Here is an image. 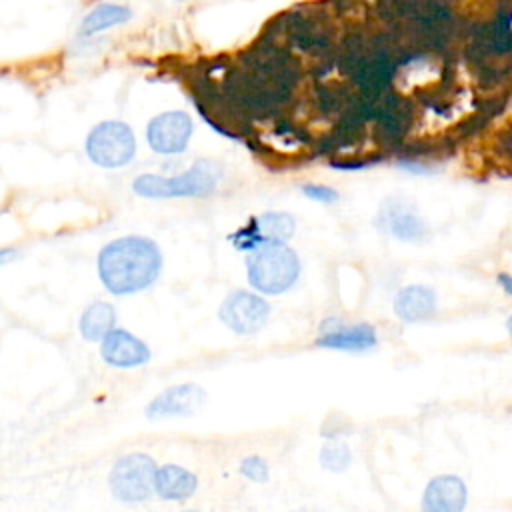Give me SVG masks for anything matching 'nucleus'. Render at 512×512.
<instances>
[{"mask_svg":"<svg viewBox=\"0 0 512 512\" xmlns=\"http://www.w3.org/2000/svg\"><path fill=\"white\" fill-rule=\"evenodd\" d=\"M162 264V250L152 238L128 234L100 248L96 270L112 296H130L150 288L160 278Z\"/></svg>","mask_w":512,"mask_h":512,"instance_id":"1","label":"nucleus"},{"mask_svg":"<svg viewBox=\"0 0 512 512\" xmlns=\"http://www.w3.org/2000/svg\"><path fill=\"white\" fill-rule=\"evenodd\" d=\"M302 264L288 242L264 244L246 256L248 284L262 294L276 296L288 292L300 278Z\"/></svg>","mask_w":512,"mask_h":512,"instance_id":"2","label":"nucleus"},{"mask_svg":"<svg viewBox=\"0 0 512 512\" xmlns=\"http://www.w3.org/2000/svg\"><path fill=\"white\" fill-rule=\"evenodd\" d=\"M218 186V170L208 160H196L178 176L140 174L132 180V192L140 198H206Z\"/></svg>","mask_w":512,"mask_h":512,"instance_id":"3","label":"nucleus"},{"mask_svg":"<svg viewBox=\"0 0 512 512\" xmlns=\"http://www.w3.org/2000/svg\"><path fill=\"white\" fill-rule=\"evenodd\" d=\"M158 466L152 456L134 452L120 456L108 474L112 496L122 504H140L156 494Z\"/></svg>","mask_w":512,"mask_h":512,"instance_id":"4","label":"nucleus"},{"mask_svg":"<svg viewBox=\"0 0 512 512\" xmlns=\"http://www.w3.org/2000/svg\"><path fill=\"white\" fill-rule=\"evenodd\" d=\"M86 154L100 168H122L136 156V136L122 120H102L86 136Z\"/></svg>","mask_w":512,"mask_h":512,"instance_id":"5","label":"nucleus"},{"mask_svg":"<svg viewBox=\"0 0 512 512\" xmlns=\"http://www.w3.org/2000/svg\"><path fill=\"white\" fill-rule=\"evenodd\" d=\"M270 312L268 300L248 290L230 292L218 306L220 322L238 336H250L264 328Z\"/></svg>","mask_w":512,"mask_h":512,"instance_id":"6","label":"nucleus"},{"mask_svg":"<svg viewBox=\"0 0 512 512\" xmlns=\"http://www.w3.org/2000/svg\"><path fill=\"white\" fill-rule=\"evenodd\" d=\"M296 232V220L288 212H264L252 216L244 226L230 234V242L244 252H252L264 244L288 242Z\"/></svg>","mask_w":512,"mask_h":512,"instance_id":"7","label":"nucleus"},{"mask_svg":"<svg viewBox=\"0 0 512 512\" xmlns=\"http://www.w3.org/2000/svg\"><path fill=\"white\" fill-rule=\"evenodd\" d=\"M194 134L192 118L182 110H166L156 114L146 126V142L152 152L174 156L188 148Z\"/></svg>","mask_w":512,"mask_h":512,"instance_id":"8","label":"nucleus"},{"mask_svg":"<svg viewBox=\"0 0 512 512\" xmlns=\"http://www.w3.org/2000/svg\"><path fill=\"white\" fill-rule=\"evenodd\" d=\"M206 402V390L194 382L174 384L156 394L148 406L146 416L150 420L162 418H182L196 414Z\"/></svg>","mask_w":512,"mask_h":512,"instance_id":"9","label":"nucleus"},{"mask_svg":"<svg viewBox=\"0 0 512 512\" xmlns=\"http://www.w3.org/2000/svg\"><path fill=\"white\" fill-rule=\"evenodd\" d=\"M376 222L380 230L404 242L420 240L426 234V224L422 216L416 212V208L410 202L402 198H388L380 206Z\"/></svg>","mask_w":512,"mask_h":512,"instance_id":"10","label":"nucleus"},{"mask_svg":"<svg viewBox=\"0 0 512 512\" xmlns=\"http://www.w3.org/2000/svg\"><path fill=\"white\" fill-rule=\"evenodd\" d=\"M100 356L114 368H136L152 358V352L144 340L124 328H114L100 342Z\"/></svg>","mask_w":512,"mask_h":512,"instance_id":"11","label":"nucleus"},{"mask_svg":"<svg viewBox=\"0 0 512 512\" xmlns=\"http://www.w3.org/2000/svg\"><path fill=\"white\" fill-rule=\"evenodd\" d=\"M330 328L322 324V332L316 338V346L342 350V352H366L376 346L378 336L372 324H342L330 320Z\"/></svg>","mask_w":512,"mask_h":512,"instance_id":"12","label":"nucleus"},{"mask_svg":"<svg viewBox=\"0 0 512 512\" xmlns=\"http://www.w3.org/2000/svg\"><path fill=\"white\" fill-rule=\"evenodd\" d=\"M468 500L466 484L454 474L434 476L422 494V512H464Z\"/></svg>","mask_w":512,"mask_h":512,"instance_id":"13","label":"nucleus"},{"mask_svg":"<svg viewBox=\"0 0 512 512\" xmlns=\"http://www.w3.org/2000/svg\"><path fill=\"white\" fill-rule=\"evenodd\" d=\"M392 308L404 322H422L436 314L438 298L430 286L408 284L396 292Z\"/></svg>","mask_w":512,"mask_h":512,"instance_id":"14","label":"nucleus"},{"mask_svg":"<svg viewBox=\"0 0 512 512\" xmlns=\"http://www.w3.org/2000/svg\"><path fill=\"white\" fill-rule=\"evenodd\" d=\"M198 488V476L184 466L164 464L158 466L156 474V494L162 500L182 502L190 498Z\"/></svg>","mask_w":512,"mask_h":512,"instance_id":"15","label":"nucleus"},{"mask_svg":"<svg viewBox=\"0 0 512 512\" xmlns=\"http://www.w3.org/2000/svg\"><path fill=\"white\" fill-rule=\"evenodd\" d=\"M116 328V310L104 300H96L84 308L78 318V332L88 342H102Z\"/></svg>","mask_w":512,"mask_h":512,"instance_id":"16","label":"nucleus"},{"mask_svg":"<svg viewBox=\"0 0 512 512\" xmlns=\"http://www.w3.org/2000/svg\"><path fill=\"white\" fill-rule=\"evenodd\" d=\"M132 18V10L128 6L122 4H114V2H102L98 6H94L80 22L78 26V34L82 38L88 36H96L102 30L120 26L124 22H128Z\"/></svg>","mask_w":512,"mask_h":512,"instance_id":"17","label":"nucleus"},{"mask_svg":"<svg viewBox=\"0 0 512 512\" xmlns=\"http://www.w3.org/2000/svg\"><path fill=\"white\" fill-rule=\"evenodd\" d=\"M354 92L356 90L352 86H346L342 82H328L324 78V80H314L312 96H314V104H316L318 114L338 118L346 110V106L350 104Z\"/></svg>","mask_w":512,"mask_h":512,"instance_id":"18","label":"nucleus"},{"mask_svg":"<svg viewBox=\"0 0 512 512\" xmlns=\"http://www.w3.org/2000/svg\"><path fill=\"white\" fill-rule=\"evenodd\" d=\"M318 462L324 470L340 474L344 470H348V466L352 464V450L350 446L340 440V438H332L326 440L318 452Z\"/></svg>","mask_w":512,"mask_h":512,"instance_id":"19","label":"nucleus"},{"mask_svg":"<svg viewBox=\"0 0 512 512\" xmlns=\"http://www.w3.org/2000/svg\"><path fill=\"white\" fill-rule=\"evenodd\" d=\"M238 470L244 478H248L252 482H266L270 478L268 462L262 456H256V454H250V456L242 458Z\"/></svg>","mask_w":512,"mask_h":512,"instance_id":"20","label":"nucleus"},{"mask_svg":"<svg viewBox=\"0 0 512 512\" xmlns=\"http://www.w3.org/2000/svg\"><path fill=\"white\" fill-rule=\"evenodd\" d=\"M302 194L314 202H322V204H332L338 200V192L326 184H304L302 186Z\"/></svg>","mask_w":512,"mask_h":512,"instance_id":"21","label":"nucleus"},{"mask_svg":"<svg viewBox=\"0 0 512 512\" xmlns=\"http://www.w3.org/2000/svg\"><path fill=\"white\" fill-rule=\"evenodd\" d=\"M382 156L380 154H372V156H366V158H334L330 162L332 168H338V170H362V168H368L372 164H376Z\"/></svg>","mask_w":512,"mask_h":512,"instance_id":"22","label":"nucleus"},{"mask_svg":"<svg viewBox=\"0 0 512 512\" xmlns=\"http://www.w3.org/2000/svg\"><path fill=\"white\" fill-rule=\"evenodd\" d=\"M498 282H500V286H502L508 294H512V276L500 274V276H498Z\"/></svg>","mask_w":512,"mask_h":512,"instance_id":"23","label":"nucleus"},{"mask_svg":"<svg viewBox=\"0 0 512 512\" xmlns=\"http://www.w3.org/2000/svg\"><path fill=\"white\" fill-rule=\"evenodd\" d=\"M332 4H334V8L338 10V12H344L346 8H350L352 4H354V0H330Z\"/></svg>","mask_w":512,"mask_h":512,"instance_id":"24","label":"nucleus"},{"mask_svg":"<svg viewBox=\"0 0 512 512\" xmlns=\"http://www.w3.org/2000/svg\"><path fill=\"white\" fill-rule=\"evenodd\" d=\"M508 332H510V334H512V316H510V318H508Z\"/></svg>","mask_w":512,"mask_h":512,"instance_id":"25","label":"nucleus"},{"mask_svg":"<svg viewBox=\"0 0 512 512\" xmlns=\"http://www.w3.org/2000/svg\"><path fill=\"white\" fill-rule=\"evenodd\" d=\"M294 512H310V510H294Z\"/></svg>","mask_w":512,"mask_h":512,"instance_id":"26","label":"nucleus"},{"mask_svg":"<svg viewBox=\"0 0 512 512\" xmlns=\"http://www.w3.org/2000/svg\"><path fill=\"white\" fill-rule=\"evenodd\" d=\"M184 512H198V510H184Z\"/></svg>","mask_w":512,"mask_h":512,"instance_id":"27","label":"nucleus"}]
</instances>
